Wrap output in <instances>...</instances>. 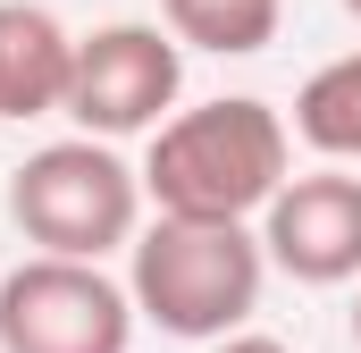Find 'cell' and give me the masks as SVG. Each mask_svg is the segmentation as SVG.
Listing matches in <instances>:
<instances>
[{
  "label": "cell",
  "mask_w": 361,
  "mask_h": 353,
  "mask_svg": "<svg viewBox=\"0 0 361 353\" xmlns=\"http://www.w3.org/2000/svg\"><path fill=\"white\" fill-rule=\"evenodd\" d=\"M294 169V126L252 92H219L177 109L152 143H143V202L160 219H219V227H252L277 202V185Z\"/></svg>",
  "instance_id": "obj_1"
},
{
  "label": "cell",
  "mask_w": 361,
  "mask_h": 353,
  "mask_svg": "<svg viewBox=\"0 0 361 353\" xmlns=\"http://www.w3.org/2000/svg\"><path fill=\"white\" fill-rule=\"evenodd\" d=\"M269 286V253L252 227H219V219H152L126 244V294L135 320H152L177 345H227L252 328Z\"/></svg>",
  "instance_id": "obj_2"
},
{
  "label": "cell",
  "mask_w": 361,
  "mask_h": 353,
  "mask_svg": "<svg viewBox=\"0 0 361 353\" xmlns=\"http://www.w3.org/2000/svg\"><path fill=\"white\" fill-rule=\"evenodd\" d=\"M8 219L51 261H109L143 236V176L118 160V143H42L8 169Z\"/></svg>",
  "instance_id": "obj_3"
},
{
  "label": "cell",
  "mask_w": 361,
  "mask_h": 353,
  "mask_svg": "<svg viewBox=\"0 0 361 353\" xmlns=\"http://www.w3.org/2000/svg\"><path fill=\"white\" fill-rule=\"evenodd\" d=\"M185 92V42L169 25L118 17L76 34V85H68V118L92 143H126V135H160L177 118Z\"/></svg>",
  "instance_id": "obj_4"
},
{
  "label": "cell",
  "mask_w": 361,
  "mask_h": 353,
  "mask_svg": "<svg viewBox=\"0 0 361 353\" xmlns=\"http://www.w3.org/2000/svg\"><path fill=\"white\" fill-rule=\"evenodd\" d=\"M135 294L101 261H17L0 277V353H135Z\"/></svg>",
  "instance_id": "obj_5"
},
{
  "label": "cell",
  "mask_w": 361,
  "mask_h": 353,
  "mask_svg": "<svg viewBox=\"0 0 361 353\" xmlns=\"http://www.w3.org/2000/svg\"><path fill=\"white\" fill-rule=\"evenodd\" d=\"M261 253L294 286H361V176L302 169L261 210Z\"/></svg>",
  "instance_id": "obj_6"
},
{
  "label": "cell",
  "mask_w": 361,
  "mask_h": 353,
  "mask_svg": "<svg viewBox=\"0 0 361 353\" xmlns=\"http://www.w3.org/2000/svg\"><path fill=\"white\" fill-rule=\"evenodd\" d=\"M76 85V34L42 0H0V118H68Z\"/></svg>",
  "instance_id": "obj_7"
},
{
  "label": "cell",
  "mask_w": 361,
  "mask_h": 353,
  "mask_svg": "<svg viewBox=\"0 0 361 353\" xmlns=\"http://www.w3.org/2000/svg\"><path fill=\"white\" fill-rule=\"evenodd\" d=\"M294 135L328 160V169H353L361 160V51L319 59L302 92H294Z\"/></svg>",
  "instance_id": "obj_8"
},
{
  "label": "cell",
  "mask_w": 361,
  "mask_h": 353,
  "mask_svg": "<svg viewBox=\"0 0 361 353\" xmlns=\"http://www.w3.org/2000/svg\"><path fill=\"white\" fill-rule=\"evenodd\" d=\"M169 34L185 51H210V59H252L269 51L277 25H286V0H160Z\"/></svg>",
  "instance_id": "obj_9"
},
{
  "label": "cell",
  "mask_w": 361,
  "mask_h": 353,
  "mask_svg": "<svg viewBox=\"0 0 361 353\" xmlns=\"http://www.w3.org/2000/svg\"><path fill=\"white\" fill-rule=\"evenodd\" d=\"M210 353H294L286 337H261V328H244V337H227V345H210Z\"/></svg>",
  "instance_id": "obj_10"
},
{
  "label": "cell",
  "mask_w": 361,
  "mask_h": 353,
  "mask_svg": "<svg viewBox=\"0 0 361 353\" xmlns=\"http://www.w3.org/2000/svg\"><path fill=\"white\" fill-rule=\"evenodd\" d=\"M353 345H361V294H353Z\"/></svg>",
  "instance_id": "obj_11"
},
{
  "label": "cell",
  "mask_w": 361,
  "mask_h": 353,
  "mask_svg": "<svg viewBox=\"0 0 361 353\" xmlns=\"http://www.w3.org/2000/svg\"><path fill=\"white\" fill-rule=\"evenodd\" d=\"M345 17H361V0H345Z\"/></svg>",
  "instance_id": "obj_12"
}]
</instances>
